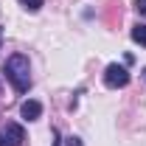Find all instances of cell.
<instances>
[{
    "label": "cell",
    "instance_id": "cell-2",
    "mask_svg": "<svg viewBox=\"0 0 146 146\" xmlns=\"http://www.w3.org/2000/svg\"><path fill=\"white\" fill-rule=\"evenodd\" d=\"M104 84H107V87H127L129 84V70L124 65H118V62L107 65V70H104Z\"/></svg>",
    "mask_w": 146,
    "mask_h": 146
},
{
    "label": "cell",
    "instance_id": "cell-5",
    "mask_svg": "<svg viewBox=\"0 0 146 146\" xmlns=\"http://www.w3.org/2000/svg\"><path fill=\"white\" fill-rule=\"evenodd\" d=\"M132 39H135L138 45H143V48H146V25H141V23H138V25L132 28Z\"/></svg>",
    "mask_w": 146,
    "mask_h": 146
},
{
    "label": "cell",
    "instance_id": "cell-1",
    "mask_svg": "<svg viewBox=\"0 0 146 146\" xmlns=\"http://www.w3.org/2000/svg\"><path fill=\"white\" fill-rule=\"evenodd\" d=\"M6 79L14 84L17 93H28V87H31V65H28V56H23V54L9 56V62H6Z\"/></svg>",
    "mask_w": 146,
    "mask_h": 146
},
{
    "label": "cell",
    "instance_id": "cell-3",
    "mask_svg": "<svg viewBox=\"0 0 146 146\" xmlns=\"http://www.w3.org/2000/svg\"><path fill=\"white\" fill-rule=\"evenodd\" d=\"M25 141V132L20 124H6L0 129V146H23Z\"/></svg>",
    "mask_w": 146,
    "mask_h": 146
},
{
    "label": "cell",
    "instance_id": "cell-4",
    "mask_svg": "<svg viewBox=\"0 0 146 146\" xmlns=\"http://www.w3.org/2000/svg\"><path fill=\"white\" fill-rule=\"evenodd\" d=\"M20 115H23L25 121H36V118L42 115V104L34 101V98H28V101H23V104H20Z\"/></svg>",
    "mask_w": 146,
    "mask_h": 146
},
{
    "label": "cell",
    "instance_id": "cell-8",
    "mask_svg": "<svg viewBox=\"0 0 146 146\" xmlns=\"http://www.w3.org/2000/svg\"><path fill=\"white\" fill-rule=\"evenodd\" d=\"M141 76H143V82H146V68H143V70H141Z\"/></svg>",
    "mask_w": 146,
    "mask_h": 146
},
{
    "label": "cell",
    "instance_id": "cell-6",
    "mask_svg": "<svg viewBox=\"0 0 146 146\" xmlns=\"http://www.w3.org/2000/svg\"><path fill=\"white\" fill-rule=\"evenodd\" d=\"M20 6H23L25 11H39V9L45 6V0H20Z\"/></svg>",
    "mask_w": 146,
    "mask_h": 146
},
{
    "label": "cell",
    "instance_id": "cell-7",
    "mask_svg": "<svg viewBox=\"0 0 146 146\" xmlns=\"http://www.w3.org/2000/svg\"><path fill=\"white\" fill-rule=\"evenodd\" d=\"M135 9H138L141 17H146V0H135Z\"/></svg>",
    "mask_w": 146,
    "mask_h": 146
}]
</instances>
